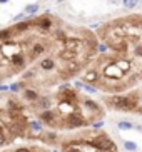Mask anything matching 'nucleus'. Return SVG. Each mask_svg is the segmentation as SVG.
Wrapping results in <instances>:
<instances>
[{
	"label": "nucleus",
	"mask_w": 142,
	"mask_h": 152,
	"mask_svg": "<svg viewBox=\"0 0 142 152\" xmlns=\"http://www.w3.org/2000/svg\"><path fill=\"white\" fill-rule=\"evenodd\" d=\"M39 69L42 72H53L55 69H57V64H55V60H53L52 57H45V58L40 60Z\"/></svg>",
	"instance_id": "423d86ee"
},
{
	"label": "nucleus",
	"mask_w": 142,
	"mask_h": 152,
	"mask_svg": "<svg viewBox=\"0 0 142 152\" xmlns=\"http://www.w3.org/2000/svg\"><path fill=\"white\" fill-rule=\"evenodd\" d=\"M25 17H27V14L23 12V14H18V15H15V17H13V20H15V22H18V20H22V18H25Z\"/></svg>",
	"instance_id": "aec40b11"
},
{
	"label": "nucleus",
	"mask_w": 142,
	"mask_h": 152,
	"mask_svg": "<svg viewBox=\"0 0 142 152\" xmlns=\"http://www.w3.org/2000/svg\"><path fill=\"white\" fill-rule=\"evenodd\" d=\"M45 52V45L44 44H40V42H35V44L32 45V49H30V58H37L40 57V55Z\"/></svg>",
	"instance_id": "6e6552de"
},
{
	"label": "nucleus",
	"mask_w": 142,
	"mask_h": 152,
	"mask_svg": "<svg viewBox=\"0 0 142 152\" xmlns=\"http://www.w3.org/2000/svg\"><path fill=\"white\" fill-rule=\"evenodd\" d=\"M12 34H13L12 28H2V30H0V42H9Z\"/></svg>",
	"instance_id": "f8f14e48"
},
{
	"label": "nucleus",
	"mask_w": 142,
	"mask_h": 152,
	"mask_svg": "<svg viewBox=\"0 0 142 152\" xmlns=\"http://www.w3.org/2000/svg\"><path fill=\"white\" fill-rule=\"evenodd\" d=\"M99 80H100V70L97 67H90L82 74V82H87L94 87H97Z\"/></svg>",
	"instance_id": "20e7f679"
},
{
	"label": "nucleus",
	"mask_w": 142,
	"mask_h": 152,
	"mask_svg": "<svg viewBox=\"0 0 142 152\" xmlns=\"http://www.w3.org/2000/svg\"><path fill=\"white\" fill-rule=\"evenodd\" d=\"M82 45H85V44L80 40V39H67V40L64 42V49L72 50V52H77V54H79L80 49H82Z\"/></svg>",
	"instance_id": "39448f33"
},
{
	"label": "nucleus",
	"mask_w": 142,
	"mask_h": 152,
	"mask_svg": "<svg viewBox=\"0 0 142 152\" xmlns=\"http://www.w3.org/2000/svg\"><path fill=\"white\" fill-rule=\"evenodd\" d=\"M124 149H127L129 152H135L139 147H137V144L132 142V140H125V142H124Z\"/></svg>",
	"instance_id": "dca6fc26"
},
{
	"label": "nucleus",
	"mask_w": 142,
	"mask_h": 152,
	"mask_svg": "<svg viewBox=\"0 0 142 152\" xmlns=\"http://www.w3.org/2000/svg\"><path fill=\"white\" fill-rule=\"evenodd\" d=\"M67 39H69V37L65 35V32H64V30H57V32H55V40H57V42H62V44H64Z\"/></svg>",
	"instance_id": "f3484780"
},
{
	"label": "nucleus",
	"mask_w": 142,
	"mask_h": 152,
	"mask_svg": "<svg viewBox=\"0 0 142 152\" xmlns=\"http://www.w3.org/2000/svg\"><path fill=\"white\" fill-rule=\"evenodd\" d=\"M52 18L49 17V14H47V17H42V18H39V20H37L35 22V25L39 28H42V30H50V28H52Z\"/></svg>",
	"instance_id": "1a4fd4ad"
},
{
	"label": "nucleus",
	"mask_w": 142,
	"mask_h": 152,
	"mask_svg": "<svg viewBox=\"0 0 142 152\" xmlns=\"http://www.w3.org/2000/svg\"><path fill=\"white\" fill-rule=\"evenodd\" d=\"M75 87H79V89H84V90H87V92H90V94H95L97 92V87H94V85H90V84H87V82H75Z\"/></svg>",
	"instance_id": "9d476101"
},
{
	"label": "nucleus",
	"mask_w": 142,
	"mask_h": 152,
	"mask_svg": "<svg viewBox=\"0 0 142 152\" xmlns=\"http://www.w3.org/2000/svg\"><path fill=\"white\" fill-rule=\"evenodd\" d=\"M10 90H12V92H18V90H20V85H18V84L10 85Z\"/></svg>",
	"instance_id": "412c9836"
},
{
	"label": "nucleus",
	"mask_w": 142,
	"mask_h": 152,
	"mask_svg": "<svg viewBox=\"0 0 142 152\" xmlns=\"http://www.w3.org/2000/svg\"><path fill=\"white\" fill-rule=\"evenodd\" d=\"M107 47H109L107 44H99L97 45V50H99V52H107Z\"/></svg>",
	"instance_id": "a211bd4d"
},
{
	"label": "nucleus",
	"mask_w": 142,
	"mask_h": 152,
	"mask_svg": "<svg viewBox=\"0 0 142 152\" xmlns=\"http://www.w3.org/2000/svg\"><path fill=\"white\" fill-rule=\"evenodd\" d=\"M120 2H122V5H124L125 9H129V10L137 9L139 5H141V0H120Z\"/></svg>",
	"instance_id": "9b49d317"
},
{
	"label": "nucleus",
	"mask_w": 142,
	"mask_h": 152,
	"mask_svg": "<svg viewBox=\"0 0 142 152\" xmlns=\"http://www.w3.org/2000/svg\"><path fill=\"white\" fill-rule=\"evenodd\" d=\"M102 125H104V122H102V121H95V122L92 124V127H94V129H100Z\"/></svg>",
	"instance_id": "6ab92c4d"
},
{
	"label": "nucleus",
	"mask_w": 142,
	"mask_h": 152,
	"mask_svg": "<svg viewBox=\"0 0 142 152\" xmlns=\"http://www.w3.org/2000/svg\"><path fill=\"white\" fill-rule=\"evenodd\" d=\"M29 17H32V15H35L37 12H39V4H29L25 7V10H23Z\"/></svg>",
	"instance_id": "ddd939ff"
},
{
	"label": "nucleus",
	"mask_w": 142,
	"mask_h": 152,
	"mask_svg": "<svg viewBox=\"0 0 142 152\" xmlns=\"http://www.w3.org/2000/svg\"><path fill=\"white\" fill-rule=\"evenodd\" d=\"M13 28H15L17 32H20V34H22V32H27L29 28H30V22H20V23H17Z\"/></svg>",
	"instance_id": "2eb2a0df"
},
{
	"label": "nucleus",
	"mask_w": 142,
	"mask_h": 152,
	"mask_svg": "<svg viewBox=\"0 0 142 152\" xmlns=\"http://www.w3.org/2000/svg\"><path fill=\"white\" fill-rule=\"evenodd\" d=\"M57 2H59V4H62V2H64V0H57Z\"/></svg>",
	"instance_id": "b1692460"
},
{
	"label": "nucleus",
	"mask_w": 142,
	"mask_h": 152,
	"mask_svg": "<svg viewBox=\"0 0 142 152\" xmlns=\"http://www.w3.org/2000/svg\"><path fill=\"white\" fill-rule=\"evenodd\" d=\"M104 102L111 109L120 110V112H139V109H142L141 95H137V94L109 95V97H104Z\"/></svg>",
	"instance_id": "f03ea898"
},
{
	"label": "nucleus",
	"mask_w": 142,
	"mask_h": 152,
	"mask_svg": "<svg viewBox=\"0 0 142 152\" xmlns=\"http://www.w3.org/2000/svg\"><path fill=\"white\" fill-rule=\"evenodd\" d=\"M10 87H7V85H0V92H9Z\"/></svg>",
	"instance_id": "4be33fe9"
},
{
	"label": "nucleus",
	"mask_w": 142,
	"mask_h": 152,
	"mask_svg": "<svg viewBox=\"0 0 142 152\" xmlns=\"http://www.w3.org/2000/svg\"><path fill=\"white\" fill-rule=\"evenodd\" d=\"M117 127H119L120 130H132L134 129V124L129 121H120L119 124H117Z\"/></svg>",
	"instance_id": "4468645a"
},
{
	"label": "nucleus",
	"mask_w": 142,
	"mask_h": 152,
	"mask_svg": "<svg viewBox=\"0 0 142 152\" xmlns=\"http://www.w3.org/2000/svg\"><path fill=\"white\" fill-rule=\"evenodd\" d=\"M7 95L0 94V147L9 145L18 137H32L30 121L25 112L12 110L7 105Z\"/></svg>",
	"instance_id": "f257e3e1"
},
{
	"label": "nucleus",
	"mask_w": 142,
	"mask_h": 152,
	"mask_svg": "<svg viewBox=\"0 0 142 152\" xmlns=\"http://www.w3.org/2000/svg\"><path fill=\"white\" fill-rule=\"evenodd\" d=\"M7 2H9V0H0V4H7Z\"/></svg>",
	"instance_id": "5701e85b"
},
{
	"label": "nucleus",
	"mask_w": 142,
	"mask_h": 152,
	"mask_svg": "<svg viewBox=\"0 0 142 152\" xmlns=\"http://www.w3.org/2000/svg\"><path fill=\"white\" fill-rule=\"evenodd\" d=\"M40 97V94H39V90H35V89H30V87H27V89H23V99H25L29 104H32V102H35L37 99Z\"/></svg>",
	"instance_id": "0eeeda50"
},
{
	"label": "nucleus",
	"mask_w": 142,
	"mask_h": 152,
	"mask_svg": "<svg viewBox=\"0 0 142 152\" xmlns=\"http://www.w3.org/2000/svg\"><path fill=\"white\" fill-rule=\"evenodd\" d=\"M87 137L90 139V142L95 147L100 149L102 152H117V145L114 144V140L107 134H104V132H92V134H87Z\"/></svg>",
	"instance_id": "7ed1b4c3"
}]
</instances>
